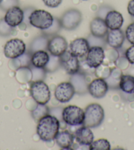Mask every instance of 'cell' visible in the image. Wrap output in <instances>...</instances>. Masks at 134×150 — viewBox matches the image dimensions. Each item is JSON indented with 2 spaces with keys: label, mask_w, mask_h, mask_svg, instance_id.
<instances>
[{
  "label": "cell",
  "mask_w": 134,
  "mask_h": 150,
  "mask_svg": "<svg viewBox=\"0 0 134 150\" xmlns=\"http://www.w3.org/2000/svg\"><path fill=\"white\" fill-rule=\"evenodd\" d=\"M60 123L56 116L47 115L38 121L37 134L43 142H51L55 139L59 132Z\"/></svg>",
  "instance_id": "obj_1"
},
{
  "label": "cell",
  "mask_w": 134,
  "mask_h": 150,
  "mask_svg": "<svg viewBox=\"0 0 134 150\" xmlns=\"http://www.w3.org/2000/svg\"><path fill=\"white\" fill-rule=\"evenodd\" d=\"M85 118L83 126L89 128H96L101 125L105 118L104 109L97 103L89 105L84 111Z\"/></svg>",
  "instance_id": "obj_2"
},
{
  "label": "cell",
  "mask_w": 134,
  "mask_h": 150,
  "mask_svg": "<svg viewBox=\"0 0 134 150\" xmlns=\"http://www.w3.org/2000/svg\"><path fill=\"white\" fill-rule=\"evenodd\" d=\"M30 95L38 104L46 105L51 99L48 85L42 80L34 81L30 86Z\"/></svg>",
  "instance_id": "obj_3"
},
{
  "label": "cell",
  "mask_w": 134,
  "mask_h": 150,
  "mask_svg": "<svg viewBox=\"0 0 134 150\" xmlns=\"http://www.w3.org/2000/svg\"><path fill=\"white\" fill-rule=\"evenodd\" d=\"M62 118L69 126L82 125L85 118V113L83 109L78 106L69 105L63 110Z\"/></svg>",
  "instance_id": "obj_4"
},
{
  "label": "cell",
  "mask_w": 134,
  "mask_h": 150,
  "mask_svg": "<svg viewBox=\"0 0 134 150\" xmlns=\"http://www.w3.org/2000/svg\"><path fill=\"white\" fill-rule=\"evenodd\" d=\"M54 18L50 13L43 9H35L29 17L30 24L41 30L50 28L53 23Z\"/></svg>",
  "instance_id": "obj_5"
},
{
  "label": "cell",
  "mask_w": 134,
  "mask_h": 150,
  "mask_svg": "<svg viewBox=\"0 0 134 150\" xmlns=\"http://www.w3.org/2000/svg\"><path fill=\"white\" fill-rule=\"evenodd\" d=\"M62 27L73 30L78 27L82 21V15L78 9H71L66 11L60 19Z\"/></svg>",
  "instance_id": "obj_6"
},
{
  "label": "cell",
  "mask_w": 134,
  "mask_h": 150,
  "mask_svg": "<svg viewBox=\"0 0 134 150\" xmlns=\"http://www.w3.org/2000/svg\"><path fill=\"white\" fill-rule=\"evenodd\" d=\"M3 52L7 58L13 59L17 58L26 52V45L22 40L13 38L5 45Z\"/></svg>",
  "instance_id": "obj_7"
},
{
  "label": "cell",
  "mask_w": 134,
  "mask_h": 150,
  "mask_svg": "<svg viewBox=\"0 0 134 150\" xmlns=\"http://www.w3.org/2000/svg\"><path fill=\"white\" fill-rule=\"evenodd\" d=\"M86 55V64L90 68H99L103 63L105 58L104 49L100 46L90 47Z\"/></svg>",
  "instance_id": "obj_8"
},
{
  "label": "cell",
  "mask_w": 134,
  "mask_h": 150,
  "mask_svg": "<svg viewBox=\"0 0 134 150\" xmlns=\"http://www.w3.org/2000/svg\"><path fill=\"white\" fill-rule=\"evenodd\" d=\"M59 57L61 66L68 74L73 75L79 72L80 66L78 58L74 56L70 50H66Z\"/></svg>",
  "instance_id": "obj_9"
},
{
  "label": "cell",
  "mask_w": 134,
  "mask_h": 150,
  "mask_svg": "<svg viewBox=\"0 0 134 150\" xmlns=\"http://www.w3.org/2000/svg\"><path fill=\"white\" fill-rule=\"evenodd\" d=\"M75 89L70 82H63L57 86L55 90L56 99L62 103H65L73 99Z\"/></svg>",
  "instance_id": "obj_10"
},
{
  "label": "cell",
  "mask_w": 134,
  "mask_h": 150,
  "mask_svg": "<svg viewBox=\"0 0 134 150\" xmlns=\"http://www.w3.org/2000/svg\"><path fill=\"white\" fill-rule=\"evenodd\" d=\"M47 49L51 55L61 56L68 49V42L64 37L55 35L49 40Z\"/></svg>",
  "instance_id": "obj_11"
},
{
  "label": "cell",
  "mask_w": 134,
  "mask_h": 150,
  "mask_svg": "<svg viewBox=\"0 0 134 150\" xmlns=\"http://www.w3.org/2000/svg\"><path fill=\"white\" fill-rule=\"evenodd\" d=\"M109 90V85L106 80L97 78L93 80L88 85V92L95 99H101L106 95Z\"/></svg>",
  "instance_id": "obj_12"
},
{
  "label": "cell",
  "mask_w": 134,
  "mask_h": 150,
  "mask_svg": "<svg viewBox=\"0 0 134 150\" xmlns=\"http://www.w3.org/2000/svg\"><path fill=\"white\" fill-rule=\"evenodd\" d=\"M24 19V11L19 6H14L7 10L4 20L12 27H16L22 24Z\"/></svg>",
  "instance_id": "obj_13"
},
{
  "label": "cell",
  "mask_w": 134,
  "mask_h": 150,
  "mask_svg": "<svg viewBox=\"0 0 134 150\" xmlns=\"http://www.w3.org/2000/svg\"><path fill=\"white\" fill-rule=\"evenodd\" d=\"M89 48L88 41L84 38H76L70 45V52L78 58H82L86 56Z\"/></svg>",
  "instance_id": "obj_14"
},
{
  "label": "cell",
  "mask_w": 134,
  "mask_h": 150,
  "mask_svg": "<svg viewBox=\"0 0 134 150\" xmlns=\"http://www.w3.org/2000/svg\"><path fill=\"white\" fill-rule=\"evenodd\" d=\"M74 138L81 146H89L94 139V135L91 129L83 126L76 130L74 133Z\"/></svg>",
  "instance_id": "obj_15"
},
{
  "label": "cell",
  "mask_w": 134,
  "mask_h": 150,
  "mask_svg": "<svg viewBox=\"0 0 134 150\" xmlns=\"http://www.w3.org/2000/svg\"><path fill=\"white\" fill-rule=\"evenodd\" d=\"M125 40V35L120 29L110 30L108 31L106 36L107 43L109 46L114 49H118L122 47Z\"/></svg>",
  "instance_id": "obj_16"
},
{
  "label": "cell",
  "mask_w": 134,
  "mask_h": 150,
  "mask_svg": "<svg viewBox=\"0 0 134 150\" xmlns=\"http://www.w3.org/2000/svg\"><path fill=\"white\" fill-rule=\"evenodd\" d=\"M90 31L92 35L97 37L104 38L107 36L109 28L105 19L100 17H95L90 23Z\"/></svg>",
  "instance_id": "obj_17"
},
{
  "label": "cell",
  "mask_w": 134,
  "mask_h": 150,
  "mask_svg": "<svg viewBox=\"0 0 134 150\" xmlns=\"http://www.w3.org/2000/svg\"><path fill=\"white\" fill-rule=\"evenodd\" d=\"M105 21L110 30L120 29L124 23V18L120 12L110 10L105 17Z\"/></svg>",
  "instance_id": "obj_18"
},
{
  "label": "cell",
  "mask_w": 134,
  "mask_h": 150,
  "mask_svg": "<svg viewBox=\"0 0 134 150\" xmlns=\"http://www.w3.org/2000/svg\"><path fill=\"white\" fill-rule=\"evenodd\" d=\"M70 83L74 87L75 92L80 95L85 94L88 92V84L86 81V77L83 74L76 73L72 75Z\"/></svg>",
  "instance_id": "obj_19"
},
{
  "label": "cell",
  "mask_w": 134,
  "mask_h": 150,
  "mask_svg": "<svg viewBox=\"0 0 134 150\" xmlns=\"http://www.w3.org/2000/svg\"><path fill=\"white\" fill-rule=\"evenodd\" d=\"M56 143L63 149H70L74 144V136L68 130L59 132L55 138Z\"/></svg>",
  "instance_id": "obj_20"
},
{
  "label": "cell",
  "mask_w": 134,
  "mask_h": 150,
  "mask_svg": "<svg viewBox=\"0 0 134 150\" xmlns=\"http://www.w3.org/2000/svg\"><path fill=\"white\" fill-rule=\"evenodd\" d=\"M49 60H50V55L45 50L35 52L31 56L32 66L37 68H45Z\"/></svg>",
  "instance_id": "obj_21"
},
{
  "label": "cell",
  "mask_w": 134,
  "mask_h": 150,
  "mask_svg": "<svg viewBox=\"0 0 134 150\" xmlns=\"http://www.w3.org/2000/svg\"><path fill=\"white\" fill-rule=\"evenodd\" d=\"M119 87L126 93L133 94L134 76L131 75H122L120 79Z\"/></svg>",
  "instance_id": "obj_22"
},
{
  "label": "cell",
  "mask_w": 134,
  "mask_h": 150,
  "mask_svg": "<svg viewBox=\"0 0 134 150\" xmlns=\"http://www.w3.org/2000/svg\"><path fill=\"white\" fill-rule=\"evenodd\" d=\"M49 40L47 37L43 35L39 36L32 40L30 46V53H34L38 50H45L47 48Z\"/></svg>",
  "instance_id": "obj_23"
},
{
  "label": "cell",
  "mask_w": 134,
  "mask_h": 150,
  "mask_svg": "<svg viewBox=\"0 0 134 150\" xmlns=\"http://www.w3.org/2000/svg\"><path fill=\"white\" fill-rule=\"evenodd\" d=\"M50 109L46 105L38 104L34 109L32 111V116L35 121H39L41 118L45 115H49Z\"/></svg>",
  "instance_id": "obj_24"
},
{
  "label": "cell",
  "mask_w": 134,
  "mask_h": 150,
  "mask_svg": "<svg viewBox=\"0 0 134 150\" xmlns=\"http://www.w3.org/2000/svg\"><path fill=\"white\" fill-rule=\"evenodd\" d=\"M90 150H110V144L106 139H99L94 141L89 146Z\"/></svg>",
  "instance_id": "obj_25"
},
{
  "label": "cell",
  "mask_w": 134,
  "mask_h": 150,
  "mask_svg": "<svg viewBox=\"0 0 134 150\" xmlns=\"http://www.w3.org/2000/svg\"><path fill=\"white\" fill-rule=\"evenodd\" d=\"M61 66L60 57L55 56L51 54V56H50V60H49L47 64L46 65L44 69L47 72H55Z\"/></svg>",
  "instance_id": "obj_26"
},
{
  "label": "cell",
  "mask_w": 134,
  "mask_h": 150,
  "mask_svg": "<svg viewBox=\"0 0 134 150\" xmlns=\"http://www.w3.org/2000/svg\"><path fill=\"white\" fill-rule=\"evenodd\" d=\"M31 56H32L31 54L29 53H27L25 52L22 55L18 57L17 58L14 59L17 61H14V62H15V64L17 66V68H25V67L28 68L29 65H32V64H31Z\"/></svg>",
  "instance_id": "obj_27"
},
{
  "label": "cell",
  "mask_w": 134,
  "mask_h": 150,
  "mask_svg": "<svg viewBox=\"0 0 134 150\" xmlns=\"http://www.w3.org/2000/svg\"><path fill=\"white\" fill-rule=\"evenodd\" d=\"M62 28V25L61 23V21L59 19H54L52 25L50 28L47 29L43 30V35H45L46 37L49 36H55L60 31L61 28Z\"/></svg>",
  "instance_id": "obj_28"
},
{
  "label": "cell",
  "mask_w": 134,
  "mask_h": 150,
  "mask_svg": "<svg viewBox=\"0 0 134 150\" xmlns=\"http://www.w3.org/2000/svg\"><path fill=\"white\" fill-rule=\"evenodd\" d=\"M87 40L88 41L90 47H91V46H100V47H103L107 43L105 37L101 38L95 37V36L92 35L91 34L89 36Z\"/></svg>",
  "instance_id": "obj_29"
},
{
  "label": "cell",
  "mask_w": 134,
  "mask_h": 150,
  "mask_svg": "<svg viewBox=\"0 0 134 150\" xmlns=\"http://www.w3.org/2000/svg\"><path fill=\"white\" fill-rule=\"evenodd\" d=\"M13 31V27L9 26L5 21L4 19L0 20V35L2 37H8Z\"/></svg>",
  "instance_id": "obj_30"
},
{
  "label": "cell",
  "mask_w": 134,
  "mask_h": 150,
  "mask_svg": "<svg viewBox=\"0 0 134 150\" xmlns=\"http://www.w3.org/2000/svg\"><path fill=\"white\" fill-rule=\"evenodd\" d=\"M31 71H32L33 80L38 81V80H42L44 79L46 72L44 68H37L33 66V68L31 69Z\"/></svg>",
  "instance_id": "obj_31"
},
{
  "label": "cell",
  "mask_w": 134,
  "mask_h": 150,
  "mask_svg": "<svg viewBox=\"0 0 134 150\" xmlns=\"http://www.w3.org/2000/svg\"><path fill=\"white\" fill-rule=\"evenodd\" d=\"M125 37L129 42L134 45V23H131L126 28Z\"/></svg>",
  "instance_id": "obj_32"
},
{
  "label": "cell",
  "mask_w": 134,
  "mask_h": 150,
  "mask_svg": "<svg viewBox=\"0 0 134 150\" xmlns=\"http://www.w3.org/2000/svg\"><path fill=\"white\" fill-rule=\"evenodd\" d=\"M18 0H3L0 4V7L5 11H7L9 9L14 6H17Z\"/></svg>",
  "instance_id": "obj_33"
},
{
  "label": "cell",
  "mask_w": 134,
  "mask_h": 150,
  "mask_svg": "<svg viewBox=\"0 0 134 150\" xmlns=\"http://www.w3.org/2000/svg\"><path fill=\"white\" fill-rule=\"evenodd\" d=\"M125 56L129 63L134 65V45L130 46L126 50Z\"/></svg>",
  "instance_id": "obj_34"
},
{
  "label": "cell",
  "mask_w": 134,
  "mask_h": 150,
  "mask_svg": "<svg viewBox=\"0 0 134 150\" xmlns=\"http://www.w3.org/2000/svg\"><path fill=\"white\" fill-rule=\"evenodd\" d=\"M111 9H112L110 8V7L107 6H103L101 7H100L97 11L98 17H100L101 18V19H105V18L106 17L108 13H109Z\"/></svg>",
  "instance_id": "obj_35"
},
{
  "label": "cell",
  "mask_w": 134,
  "mask_h": 150,
  "mask_svg": "<svg viewBox=\"0 0 134 150\" xmlns=\"http://www.w3.org/2000/svg\"><path fill=\"white\" fill-rule=\"evenodd\" d=\"M63 0H43V3L46 6L51 8H55L60 6Z\"/></svg>",
  "instance_id": "obj_36"
},
{
  "label": "cell",
  "mask_w": 134,
  "mask_h": 150,
  "mask_svg": "<svg viewBox=\"0 0 134 150\" xmlns=\"http://www.w3.org/2000/svg\"><path fill=\"white\" fill-rule=\"evenodd\" d=\"M33 11L34 9L32 7H28V8H26L24 11H24V19H23L22 23H24L26 25H30L29 22V17Z\"/></svg>",
  "instance_id": "obj_37"
},
{
  "label": "cell",
  "mask_w": 134,
  "mask_h": 150,
  "mask_svg": "<svg viewBox=\"0 0 134 150\" xmlns=\"http://www.w3.org/2000/svg\"><path fill=\"white\" fill-rule=\"evenodd\" d=\"M128 12L130 16L134 17V0H130L128 3Z\"/></svg>",
  "instance_id": "obj_38"
},
{
  "label": "cell",
  "mask_w": 134,
  "mask_h": 150,
  "mask_svg": "<svg viewBox=\"0 0 134 150\" xmlns=\"http://www.w3.org/2000/svg\"><path fill=\"white\" fill-rule=\"evenodd\" d=\"M3 1V0H0V4L1 3V1Z\"/></svg>",
  "instance_id": "obj_39"
},
{
  "label": "cell",
  "mask_w": 134,
  "mask_h": 150,
  "mask_svg": "<svg viewBox=\"0 0 134 150\" xmlns=\"http://www.w3.org/2000/svg\"><path fill=\"white\" fill-rule=\"evenodd\" d=\"M83 1H87V0H83Z\"/></svg>",
  "instance_id": "obj_40"
}]
</instances>
